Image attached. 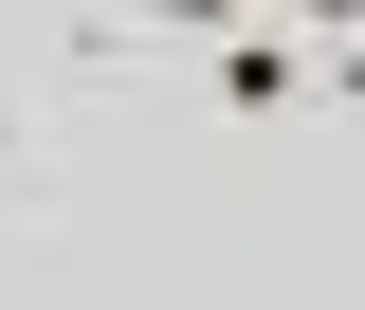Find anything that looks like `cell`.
I'll return each mask as SVG.
<instances>
[{
  "instance_id": "obj_1",
  "label": "cell",
  "mask_w": 365,
  "mask_h": 310,
  "mask_svg": "<svg viewBox=\"0 0 365 310\" xmlns=\"http://www.w3.org/2000/svg\"><path fill=\"white\" fill-rule=\"evenodd\" d=\"M182 91H201L220 128H292V110H329V37L311 19H237V37L182 55Z\"/></svg>"
},
{
  "instance_id": "obj_2",
  "label": "cell",
  "mask_w": 365,
  "mask_h": 310,
  "mask_svg": "<svg viewBox=\"0 0 365 310\" xmlns=\"http://www.w3.org/2000/svg\"><path fill=\"white\" fill-rule=\"evenodd\" d=\"M19 182H37V91L0 73V201H19Z\"/></svg>"
},
{
  "instance_id": "obj_3",
  "label": "cell",
  "mask_w": 365,
  "mask_h": 310,
  "mask_svg": "<svg viewBox=\"0 0 365 310\" xmlns=\"http://www.w3.org/2000/svg\"><path fill=\"white\" fill-rule=\"evenodd\" d=\"M292 19H311V0H292Z\"/></svg>"
}]
</instances>
